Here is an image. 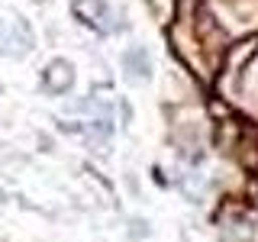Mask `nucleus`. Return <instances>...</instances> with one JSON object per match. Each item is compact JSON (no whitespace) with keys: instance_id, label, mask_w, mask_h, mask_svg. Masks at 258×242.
<instances>
[{"instance_id":"obj_1","label":"nucleus","mask_w":258,"mask_h":242,"mask_svg":"<svg viewBox=\"0 0 258 242\" xmlns=\"http://www.w3.org/2000/svg\"><path fill=\"white\" fill-rule=\"evenodd\" d=\"M45 81H48V91L52 94H64L71 87V81H75V71H71V65L64 58H55L45 68Z\"/></svg>"},{"instance_id":"obj_2","label":"nucleus","mask_w":258,"mask_h":242,"mask_svg":"<svg viewBox=\"0 0 258 242\" xmlns=\"http://www.w3.org/2000/svg\"><path fill=\"white\" fill-rule=\"evenodd\" d=\"M123 68L129 78H149L152 75V62H149V52L142 45H133L123 52Z\"/></svg>"},{"instance_id":"obj_3","label":"nucleus","mask_w":258,"mask_h":242,"mask_svg":"<svg viewBox=\"0 0 258 242\" xmlns=\"http://www.w3.org/2000/svg\"><path fill=\"white\" fill-rule=\"evenodd\" d=\"M129 229L136 232L133 239H145V232H149V226H145V223H139V220H133V223H129Z\"/></svg>"},{"instance_id":"obj_4","label":"nucleus","mask_w":258,"mask_h":242,"mask_svg":"<svg viewBox=\"0 0 258 242\" xmlns=\"http://www.w3.org/2000/svg\"><path fill=\"white\" fill-rule=\"evenodd\" d=\"M126 184H129V191H133V197H142V194H139V181H136L133 174H126Z\"/></svg>"},{"instance_id":"obj_5","label":"nucleus","mask_w":258,"mask_h":242,"mask_svg":"<svg viewBox=\"0 0 258 242\" xmlns=\"http://www.w3.org/2000/svg\"><path fill=\"white\" fill-rule=\"evenodd\" d=\"M181 242H190V239H187V236H181Z\"/></svg>"}]
</instances>
